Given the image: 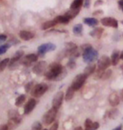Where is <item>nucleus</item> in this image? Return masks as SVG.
<instances>
[{"mask_svg":"<svg viewBox=\"0 0 123 130\" xmlns=\"http://www.w3.org/2000/svg\"><path fill=\"white\" fill-rule=\"evenodd\" d=\"M111 64V60L106 56H103L98 60V69L101 71H105Z\"/></svg>","mask_w":123,"mask_h":130,"instance_id":"nucleus-6","label":"nucleus"},{"mask_svg":"<svg viewBox=\"0 0 123 130\" xmlns=\"http://www.w3.org/2000/svg\"><path fill=\"white\" fill-rule=\"evenodd\" d=\"M79 9H70L68 12H67L65 13V15L69 19H73L76 17V16L79 14Z\"/></svg>","mask_w":123,"mask_h":130,"instance_id":"nucleus-21","label":"nucleus"},{"mask_svg":"<svg viewBox=\"0 0 123 130\" xmlns=\"http://www.w3.org/2000/svg\"><path fill=\"white\" fill-rule=\"evenodd\" d=\"M55 20H56L57 23L66 24H68V22H69L70 19L67 17L66 15H59V16H57V17L55 19Z\"/></svg>","mask_w":123,"mask_h":130,"instance_id":"nucleus-17","label":"nucleus"},{"mask_svg":"<svg viewBox=\"0 0 123 130\" xmlns=\"http://www.w3.org/2000/svg\"><path fill=\"white\" fill-rule=\"evenodd\" d=\"M46 63L45 61H40L33 67V72L36 75H41L46 72Z\"/></svg>","mask_w":123,"mask_h":130,"instance_id":"nucleus-11","label":"nucleus"},{"mask_svg":"<svg viewBox=\"0 0 123 130\" xmlns=\"http://www.w3.org/2000/svg\"><path fill=\"white\" fill-rule=\"evenodd\" d=\"M57 128H58V123H53V125L50 128V130H57Z\"/></svg>","mask_w":123,"mask_h":130,"instance_id":"nucleus-36","label":"nucleus"},{"mask_svg":"<svg viewBox=\"0 0 123 130\" xmlns=\"http://www.w3.org/2000/svg\"><path fill=\"white\" fill-rule=\"evenodd\" d=\"M19 37H20L23 40H30L34 37L32 33H30L26 30H22L19 32Z\"/></svg>","mask_w":123,"mask_h":130,"instance_id":"nucleus-14","label":"nucleus"},{"mask_svg":"<svg viewBox=\"0 0 123 130\" xmlns=\"http://www.w3.org/2000/svg\"><path fill=\"white\" fill-rule=\"evenodd\" d=\"M35 105H36V102L35 99L34 98L30 99L27 103L26 104V106H24V114H29L30 112H31L32 110L35 108Z\"/></svg>","mask_w":123,"mask_h":130,"instance_id":"nucleus-12","label":"nucleus"},{"mask_svg":"<svg viewBox=\"0 0 123 130\" xmlns=\"http://www.w3.org/2000/svg\"><path fill=\"white\" fill-rule=\"evenodd\" d=\"M118 3H119V5H120V7H121V10L123 11V0H120Z\"/></svg>","mask_w":123,"mask_h":130,"instance_id":"nucleus-39","label":"nucleus"},{"mask_svg":"<svg viewBox=\"0 0 123 130\" xmlns=\"http://www.w3.org/2000/svg\"><path fill=\"white\" fill-rule=\"evenodd\" d=\"M9 63V58H6V59H4V60H3L0 61V72L3 71L5 68H6V66H8Z\"/></svg>","mask_w":123,"mask_h":130,"instance_id":"nucleus-26","label":"nucleus"},{"mask_svg":"<svg viewBox=\"0 0 123 130\" xmlns=\"http://www.w3.org/2000/svg\"><path fill=\"white\" fill-rule=\"evenodd\" d=\"M121 100L123 101V92H122V93H121Z\"/></svg>","mask_w":123,"mask_h":130,"instance_id":"nucleus-44","label":"nucleus"},{"mask_svg":"<svg viewBox=\"0 0 123 130\" xmlns=\"http://www.w3.org/2000/svg\"><path fill=\"white\" fill-rule=\"evenodd\" d=\"M57 109L54 108V107L50 109L49 111L43 116V118H42L43 123L46 124V125H49V124L52 123L53 121L55 120L56 116H57Z\"/></svg>","mask_w":123,"mask_h":130,"instance_id":"nucleus-5","label":"nucleus"},{"mask_svg":"<svg viewBox=\"0 0 123 130\" xmlns=\"http://www.w3.org/2000/svg\"><path fill=\"white\" fill-rule=\"evenodd\" d=\"M87 76L84 74H79L75 77L73 79V81L72 82V88L74 91H78L79 89H80L82 87V86L83 85V83L85 82L86 79H87Z\"/></svg>","mask_w":123,"mask_h":130,"instance_id":"nucleus-3","label":"nucleus"},{"mask_svg":"<svg viewBox=\"0 0 123 130\" xmlns=\"http://www.w3.org/2000/svg\"><path fill=\"white\" fill-rule=\"evenodd\" d=\"M85 130H93L92 129V125H93V122H92L89 118L85 120Z\"/></svg>","mask_w":123,"mask_h":130,"instance_id":"nucleus-29","label":"nucleus"},{"mask_svg":"<svg viewBox=\"0 0 123 130\" xmlns=\"http://www.w3.org/2000/svg\"><path fill=\"white\" fill-rule=\"evenodd\" d=\"M95 68H96V66L94 65V64L89 65V66H88L87 67L84 69V72H83V74L86 75L87 76H89V75L93 74L94 71H95Z\"/></svg>","mask_w":123,"mask_h":130,"instance_id":"nucleus-16","label":"nucleus"},{"mask_svg":"<svg viewBox=\"0 0 123 130\" xmlns=\"http://www.w3.org/2000/svg\"><path fill=\"white\" fill-rule=\"evenodd\" d=\"M83 22L89 26H95L99 23L97 19L94 18H85L83 19Z\"/></svg>","mask_w":123,"mask_h":130,"instance_id":"nucleus-18","label":"nucleus"},{"mask_svg":"<svg viewBox=\"0 0 123 130\" xmlns=\"http://www.w3.org/2000/svg\"><path fill=\"white\" fill-rule=\"evenodd\" d=\"M102 33H103V29L102 28H97V29H94L93 31L90 33V35L93 37L100 38V36H101Z\"/></svg>","mask_w":123,"mask_h":130,"instance_id":"nucleus-24","label":"nucleus"},{"mask_svg":"<svg viewBox=\"0 0 123 130\" xmlns=\"http://www.w3.org/2000/svg\"><path fill=\"white\" fill-rule=\"evenodd\" d=\"M98 57V52L90 46L83 51V59L85 62L91 63L94 61Z\"/></svg>","mask_w":123,"mask_h":130,"instance_id":"nucleus-2","label":"nucleus"},{"mask_svg":"<svg viewBox=\"0 0 123 130\" xmlns=\"http://www.w3.org/2000/svg\"><path fill=\"white\" fill-rule=\"evenodd\" d=\"M55 49H56V45H53V44H52V43L43 44V45L39 46L38 53L40 55H41V56H43L44 54H46V53H47V52H49V51H54Z\"/></svg>","mask_w":123,"mask_h":130,"instance_id":"nucleus-7","label":"nucleus"},{"mask_svg":"<svg viewBox=\"0 0 123 130\" xmlns=\"http://www.w3.org/2000/svg\"><path fill=\"white\" fill-rule=\"evenodd\" d=\"M111 73H112V71H111V70H107V71H105L104 73H103L102 75V77L101 78L103 80H106L108 79L109 77H110L111 76Z\"/></svg>","mask_w":123,"mask_h":130,"instance_id":"nucleus-30","label":"nucleus"},{"mask_svg":"<svg viewBox=\"0 0 123 130\" xmlns=\"http://www.w3.org/2000/svg\"><path fill=\"white\" fill-rule=\"evenodd\" d=\"M63 73V66L58 63H52L45 72V76L49 80H57L58 76Z\"/></svg>","mask_w":123,"mask_h":130,"instance_id":"nucleus-1","label":"nucleus"},{"mask_svg":"<svg viewBox=\"0 0 123 130\" xmlns=\"http://www.w3.org/2000/svg\"><path fill=\"white\" fill-rule=\"evenodd\" d=\"M72 32L74 33L76 35H79L82 34V32H83V25L82 24H76L74 27H73V29H72Z\"/></svg>","mask_w":123,"mask_h":130,"instance_id":"nucleus-23","label":"nucleus"},{"mask_svg":"<svg viewBox=\"0 0 123 130\" xmlns=\"http://www.w3.org/2000/svg\"><path fill=\"white\" fill-rule=\"evenodd\" d=\"M111 64L113 66H116L117 63L119 62V60H120V53L118 51H115L113 52L112 56H111Z\"/></svg>","mask_w":123,"mask_h":130,"instance_id":"nucleus-15","label":"nucleus"},{"mask_svg":"<svg viewBox=\"0 0 123 130\" xmlns=\"http://www.w3.org/2000/svg\"><path fill=\"white\" fill-rule=\"evenodd\" d=\"M74 130H83V128L81 127H77V128H74Z\"/></svg>","mask_w":123,"mask_h":130,"instance_id":"nucleus-41","label":"nucleus"},{"mask_svg":"<svg viewBox=\"0 0 123 130\" xmlns=\"http://www.w3.org/2000/svg\"><path fill=\"white\" fill-rule=\"evenodd\" d=\"M41 128H42V126H41V123H40L39 122H35V123H33L32 130H41Z\"/></svg>","mask_w":123,"mask_h":130,"instance_id":"nucleus-31","label":"nucleus"},{"mask_svg":"<svg viewBox=\"0 0 123 130\" xmlns=\"http://www.w3.org/2000/svg\"><path fill=\"white\" fill-rule=\"evenodd\" d=\"M43 130H47V129H43Z\"/></svg>","mask_w":123,"mask_h":130,"instance_id":"nucleus-45","label":"nucleus"},{"mask_svg":"<svg viewBox=\"0 0 123 130\" xmlns=\"http://www.w3.org/2000/svg\"><path fill=\"white\" fill-rule=\"evenodd\" d=\"M0 130H9V126L6 125V124L0 125Z\"/></svg>","mask_w":123,"mask_h":130,"instance_id":"nucleus-37","label":"nucleus"},{"mask_svg":"<svg viewBox=\"0 0 123 130\" xmlns=\"http://www.w3.org/2000/svg\"><path fill=\"white\" fill-rule=\"evenodd\" d=\"M121 128H122V125H120L118 127H116V128L115 129H113V130H121Z\"/></svg>","mask_w":123,"mask_h":130,"instance_id":"nucleus-40","label":"nucleus"},{"mask_svg":"<svg viewBox=\"0 0 123 130\" xmlns=\"http://www.w3.org/2000/svg\"><path fill=\"white\" fill-rule=\"evenodd\" d=\"M7 40V36L5 35H0V43L4 42Z\"/></svg>","mask_w":123,"mask_h":130,"instance_id":"nucleus-35","label":"nucleus"},{"mask_svg":"<svg viewBox=\"0 0 123 130\" xmlns=\"http://www.w3.org/2000/svg\"><path fill=\"white\" fill-rule=\"evenodd\" d=\"M109 102L112 107H116L120 103V98L116 93L110 94V96H109Z\"/></svg>","mask_w":123,"mask_h":130,"instance_id":"nucleus-13","label":"nucleus"},{"mask_svg":"<svg viewBox=\"0 0 123 130\" xmlns=\"http://www.w3.org/2000/svg\"><path fill=\"white\" fill-rule=\"evenodd\" d=\"M32 88H33V82H29V83H28L26 86V92H30V90H32Z\"/></svg>","mask_w":123,"mask_h":130,"instance_id":"nucleus-33","label":"nucleus"},{"mask_svg":"<svg viewBox=\"0 0 123 130\" xmlns=\"http://www.w3.org/2000/svg\"><path fill=\"white\" fill-rule=\"evenodd\" d=\"M83 3V0H73V2L71 4V9H79V8L82 6Z\"/></svg>","mask_w":123,"mask_h":130,"instance_id":"nucleus-22","label":"nucleus"},{"mask_svg":"<svg viewBox=\"0 0 123 130\" xmlns=\"http://www.w3.org/2000/svg\"><path fill=\"white\" fill-rule=\"evenodd\" d=\"M121 70H122V72H123V64L121 66Z\"/></svg>","mask_w":123,"mask_h":130,"instance_id":"nucleus-43","label":"nucleus"},{"mask_svg":"<svg viewBox=\"0 0 123 130\" xmlns=\"http://www.w3.org/2000/svg\"><path fill=\"white\" fill-rule=\"evenodd\" d=\"M24 100H26V96H24V95H20L19 96H18L17 99H16L15 105L17 107H19L24 102Z\"/></svg>","mask_w":123,"mask_h":130,"instance_id":"nucleus-27","label":"nucleus"},{"mask_svg":"<svg viewBox=\"0 0 123 130\" xmlns=\"http://www.w3.org/2000/svg\"><path fill=\"white\" fill-rule=\"evenodd\" d=\"M48 89V87H47L46 84L45 83H40L35 85L34 87L32 88L31 90V95L35 98H40L43 95Z\"/></svg>","mask_w":123,"mask_h":130,"instance_id":"nucleus-4","label":"nucleus"},{"mask_svg":"<svg viewBox=\"0 0 123 130\" xmlns=\"http://www.w3.org/2000/svg\"><path fill=\"white\" fill-rule=\"evenodd\" d=\"M100 22H101V24L104 26L112 27V28H117L118 27V22H117L116 19H115L113 18H110V17L103 18L100 20Z\"/></svg>","mask_w":123,"mask_h":130,"instance_id":"nucleus-9","label":"nucleus"},{"mask_svg":"<svg viewBox=\"0 0 123 130\" xmlns=\"http://www.w3.org/2000/svg\"><path fill=\"white\" fill-rule=\"evenodd\" d=\"M120 59H121V60H123V51L121 52V54H120Z\"/></svg>","mask_w":123,"mask_h":130,"instance_id":"nucleus-42","label":"nucleus"},{"mask_svg":"<svg viewBox=\"0 0 123 130\" xmlns=\"http://www.w3.org/2000/svg\"><path fill=\"white\" fill-rule=\"evenodd\" d=\"M38 60V56L35 54H30L27 55L26 56L21 59V64L26 66H29L32 64V63L35 62Z\"/></svg>","mask_w":123,"mask_h":130,"instance_id":"nucleus-8","label":"nucleus"},{"mask_svg":"<svg viewBox=\"0 0 123 130\" xmlns=\"http://www.w3.org/2000/svg\"><path fill=\"white\" fill-rule=\"evenodd\" d=\"M57 23L56 22V20H50V21H47V22H45V23L42 24V29L44 30H46L50 28H52L53 26H55L56 24Z\"/></svg>","mask_w":123,"mask_h":130,"instance_id":"nucleus-20","label":"nucleus"},{"mask_svg":"<svg viewBox=\"0 0 123 130\" xmlns=\"http://www.w3.org/2000/svg\"><path fill=\"white\" fill-rule=\"evenodd\" d=\"M73 94H74V90L72 89V87H68V91H67V92H66L65 99L67 101L71 100V99L73 98Z\"/></svg>","mask_w":123,"mask_h":130,"instance_id":"nucleus-25","label":"nucleus"},{"mask_svg":"<svg viewBox=\"0 0 123 130\" xmlns=\"http://www.w3.org/2000/svg\"><path fill=\"white\" fill-rule=\"evenodd\" d=\"M63 100V92H58L55 95L54 98H53V100H52V107H54L56 109H58L61 105Z\"/></svg>","mask_w":123,"mask_h":130,"instance_id":"nucleus-10","label":"nucleus"},{"mask_svg":"<svg viewBox=\"0 0 123 130\" xmlns=\"http://www.w3.org/2000/svg\"><path fill=\"white\" fill-rule=\"evenodd\" d=\"M9 48V45H4L0 46V55L4 54Z\"/></svg>","mask_w":123,"mask_h":130,"instance_id":"nucleus-32","label":"nucleus"},{"mask_svg":"<svg viewBox=\"0 0 123 130\" xmlns=\"http://www.w3.org/2000/svg\"><path fill=\"white\" fill-rule=\"evenodd\" d=\"M89 4H90V0H85L84 7L85 8H89Z\"/></svg>","mask_w":123,"mask_h":130,"instance_id":"nucleus-38","label":"nucleus"},{"mask_svg":"<svg viewBox=\"0 0 123 130\" xmlns=\"http://www.w3.org/2000/svg\"><path fill=\"white\" fill-rule=\"evenodd\" d=\"M118 115H119V111L116 108L111 109L110 112H109V117L110 118H116Z\"/></svg>","mask_w":123,"mask_h":130,"instance_id":"nucleus-28","label":"nucleus"},{"mask_svg":"<svg viewBox=\"0 0 123 130\" xmlns=\"http://www.w3.org/2000/svg\"><path fill=\"white\" fill-rule=\"evenodd\" d=\"M75 66H76V64H75L74 60H69V62L68 63V67H70V68H74Z\"/></svg>","mask_w":123,"mask_h":130,"instance_id":"nucleus-34","label":"nucleus"},{"mask_svg":"<svg viewBox=\"0 0 123 130\" xmlns=\"http://www.w3.org/2000/svg\"><path fill=\"white\" fill-rule=\"evenodd\" d=\"M9 117L10 120H16V121H19V112L16 111V110H11L9 112Z\"/></svg>","mask_w":123,"mask_h":130,"instance_id":"nucleus-19","label":"nucleus"}]
</instances>
